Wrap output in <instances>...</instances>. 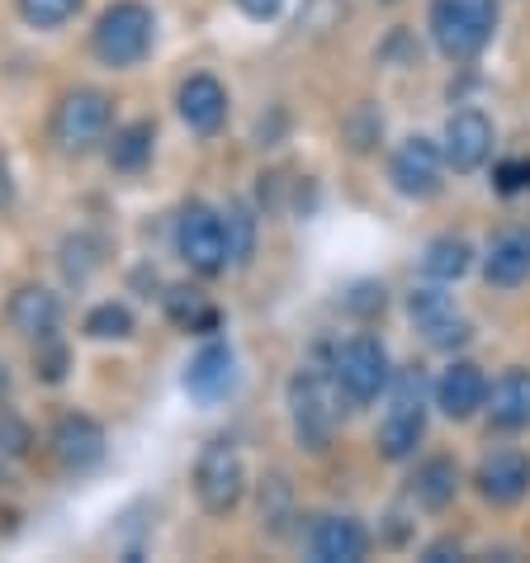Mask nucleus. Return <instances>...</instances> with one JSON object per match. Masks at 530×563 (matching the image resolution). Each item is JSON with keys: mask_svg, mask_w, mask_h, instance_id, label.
<instances>
[{"mask_svg": "<svg viewBox=\"0 0 530 563\" xmlns=\"http://www.w3.org/2000/svg\"><path fill=\"white\" fill-rule=\"evenodd\" d=\"M427 435V417H422V369H402L398 379V398L394 412L379 427V455L384 460H408Z\"/></svg>", "mask_w": 530, "mask_h": 563, "instance_id": "obj_8", "label": "nucleus"}, {"mask_svg": "<svg viewBox=\"0 0 530 563\" xmlns=\"http://www.w3.org/2000/svg\"><path fill=\"white\" fill-rule=\"evenodd\" d=\"M455 493H460V468H455V460L435 455V460H427L422 468H417V478H412V497H417V507H427V511H445L450 503H455Z\"/></svg>", "mask_w": 530, "mask_h": 563, "instance_id": "obj_21", "label": "nucleus"}, {"mask_svg": "<svg viewBox=\"0 0 530 563\" xmlns=\"http://www.w3.org/2000/svg\"><path fill=\"white\" fill-rule=\"evenodd\" d=\"M86 336H96V341H123V336H133V312L123 308V303L90 308L86 312Z\"/></svg>", "mask_w": 530, "mask_h": 563, "instance_id": "obj_27", "label": "nucleus"}, {"mask_svg": "<svg viewBox=\"0 0 530 563\" xmlns=\"http://www.w3.org/2000/svg\"><path fill=\"white\" fill-rule=\"evenodd\" d=\"M232 384H238V355H232V346H223V341H209V346L190 360V369H185V388H190L199 402L228 398Z\"/></svg>", "mask_w": 530, "mask_h": 563, "instance_id": "obj_15", "label": "nucleus"}, {"mask_svg": "<svg viewBox=\"0 0 530 563\" xmlns=\"http://www.w3.org/2000/svg\"><path fill=\"white\" fill-rule=\"evenodd\" d=\"M441 156H445V166H455V170H460V176L478 170V166L493 156V123L483 119L478 109H460V114H450Z\"/></svg>", "mask_w": 530, "mask_h": 563, "instance_id": "obj_12", "label": "nucleus"}, {"mask_svg": "<svg viewBox=\"0 0 530 563\" xmlns=\"http://www.w3.org/2000/svg\"><path fill=\"white\" fill-rule=\"evenodd\" d=\"M195 493L209 516H228L246 493V468L232 441H209L205 455L195 464Z\"/></svg>", "mask_w": 530, "mask_h": 563, "instance_id": "obj_7", "label": "nucleus"}, {"mask_svg": "<svg viewBox=\"0 0 530 563\" xmlns=\"http://www.w3.org/2000/svg\"><path fill=\"white\" fill-rule=\"evenodd\" d=\"M483 275H488V285H497V289L526 285V275H530V238H521V232L497 238L488 246V256H483Z\"/></svg>", "mask_w": 530, "mask_h": 563, "instance_id": "obj_19", "label": "nucleus"}, {"mask_svg": "<svg viewBox=\"0 0 530 563\" xmlns=\"http://www.w3.org/2000/svg\"><path fill=\"white\" fill-rule=\"evenodd\" d=\"M166 312H170V322L185 327V332H218V308L205 299L199 289H170L166 294Z\"/></svg>", "mask_w": 530, "mask_h": 563, "instance_id": "obj_23", "label": "nucleus"}, {"mask_svg": "<svg viewBox=\"0 0 530 563\" xmlns=\"http://www.w3.org/2000/svg\"><path fill=\"white\" fill-rule=\"evenodd\" d=\"M431 43L450 62H470L488 48L497 29V0H431Z\"/></svg>", "mask_w": 530, "mask_h": 563, "instance_id": "obj_1", "label": "nucleus"}, {"mask_svg": "<svg viewBox=\"0 0 530 563\" xmlns=\"http://www.w3.org/2000/svg\"><path fill=\"white\" fill-rule=\"evenodd\" d=\"M379 133H384V119L374 114V109H355V119L346 123V137H351L355 152H369L374 143H379Z\"/></svg>", "mask_w": 530, "mask_h": 563, "instance_id": "obj_31", "label": "nucleus"}, {"mask_svg": "<svg viewBox=\"0 0 530 563\" xmlns=\"http://www.w3.org/2000/svg\"><path fill=\"white\" fill-rule=\"evenodd\" d=\"M152 123L137 119V123H123L114 133V143H109V166L114 170H143L152 162Z\"/></svg>", "mask_w": 530, "mask_h": 563, "instance_id": "obj_22", "label": "nucleus"}, {"mask_svg": "<svg viewBox=\"0 0 530 563\" xmlns=\"http://www.w3.org/2000/svg\"><path fill=\"white\" fill-rule=\"evenodd\" d=\"M176 252L180 261L199 275H223L228 271V232H223V213H213L209 205L190 199L176 213Z\"/></svg>", "mask_w": 530, "mask_h": 563, "instance_id": "obj_5", "label": "nucleus"}, {"mask_svg": "<svg viewBox=\"0 0 530 563\" xmlns=\"http://www.w3.org/2000/svg\"><path fill=\"white\" fill-rule=\"evenodd\" d=\"M109 119H114V104L104 90H71L53 114V137L62 152H90L109 137Z\"/></svg>", "mask_w": 530, "mask_h": 563, "instance_id": "obj_6", "label": "nucleus"}, {"mask_svg": "<svg viewBox=\"0 0 530 563\" xmlns=\"http://www.w3.org/2000/svg\"><path fill=\"white\" fill-rule=\"evenodd\" d=\"M0 450H10V455H24L29 450V427L10 412H0Z\"/></svg>", "mask_w": 530, "mask_h": 563, "instance_id": "obj_33", "label": "nucleus"}, {"mask_svg": "<svg viewBox=\"0 0 530 563\" xmlns=\"http://www.w3.org/2000/svg\"><path fill=\"white\" fill-rule=\"evenodd\" d=\"M53 450H57L62 468H71V474H90V468L104 460V427L96 417H86V412L62 417L57 431H53Z\"/></svg>", "mask_w": 530, "mask_h": 563, "instance_id": "obj_13", "label": "nucleus"}, {"mask_svg": "<svg viewBox=\"0 0 530 563\" xmlns=\"http://www.w3.org/2000/svg\"><path fill=\"white\" fill-rule=\"evenodd\" d=\"M483 398H488V379H483V369L470 365V360H455L441 379H435V408H441L450 421H470Z\"/></svg>", "mask_w": 530, "mask_h": 563, "instance_id": "obj_14", "label": "nucleus"}, {"mask_svg": "<svg viewBox=\"0 0 530 563\" xmlns=\"http://www.w3.org/2000/svg\"><path fill=\"white\" fill-rule=\"evenodd\" d=\"M308 544H313L318 563H361L369 554V536L355 516H322Z\"/></svg>", "mask_w": 530, "mask_h": 563, "instance_id": "obj_17", "label": "nucleus"}, {"mask_svg": "<svg viewBox=\"0 0 530 563\" xmlns=\"http://www.w3.org/2000/svg\"><path fill=\"white\" fill-rule=\"evenodd\" d=\"M176 104H180V119L190 123V133H199V137H213L218 129H223V119H228V90L205 71L190 76V81L180 86Z\"/></svg>", "mask_w": 530, "mask_h": 563, "instance_id": "obj_16", "label": "nucleus"}, {"mask_svg": "<svg viewBox=\"0 0 530 563\" xmlns=\"http://www.w3.org/2000/svg\"><path fill=\"white\" fill-rule=\"evenodd\" d=\"M483 408H488V421L497 431H526L530 427V369H507L488 388Z\"/></svg>", "mask_w": 530, "mask_h": 563, "instance_id": "obj_18", "label": "nucleus"}, {"mask_svg": "<svg viewBox=\"0 0 530 563\" xmlns=\"http://www.w3.org/2000/svg\"><path fill=\"white\" fill-rule=\"evenodd\" d=\"M336 384L332 374H318V369H299L289 379V417H294V435L299 445L308 450H327L332 445V431H336Z\"/></svg>", "mask_w": 530, "mask_h": 563, "instance_id": "obj_3", "label": "nucleus"}, {"mask_svg": "<svg viewBox=\"0 0 530 563\" xmlns=\"http://www.w3.org/2000/svg\"><path fill=\"white\" fill-rule=\"evenodd\" d=\"M223 232H228V261L232 265H246L256 252V218L246 205H228L223 213Z\"/></svg>", "mask_w": 530, "mask_h": 563, "instance_id": "obj_26", "label": "nucleus"}, {"mask_svg": "<svg viewBox=\"0 0 530 563\" xmlns=\"http://www.w3.org/2000/svg\"><path fill=\"white\" fill-rule=\"evenodd\" d=\"M238 10L246 20H275V14L285 10V0H238Z\"/></svg>", "mask_w": 530, "mask_h": 563, "instance_id": "obj_34", "label": "nucleus"}, {"mask_svg": "<svg viewBox=\"0 0 530 563\" xmlns=\"http://www.w3.org/2000/svg\"><path fill=\"white\" fill-rule=\"evenodd\" d=\"M497 190L503 195H517V190H530V156H517V162H503L497 166Z\"/></svg>", "mask_w": 530, "mask_h": 563, "instance_id": "obj_32", "label": "nucleus"}, {"mask_svg": "<svg viewBox=\"0 0 530 563\" xmlns=\"http://www.w3.org/2000/svg\"><path fill=\"white\" fill-rule=\"evenodd\" d=\"M152 38H157V20H152L147 5L137 0H119L96 20V34H90V48L104 67H137L152 53Z\"/></svg>", "mask_w": 530, "mask_h": 563, "instance_id": "obj_2", "label": "nucleus"}, {"mask_svg": "<svg viewBox=\"0 0 530 563\" xmlns=\"http://www.w3.org/2000/svg\"><path fill=\"white\" fill-rule=\"evenodd\" d=\"M96 265H100V242L96 238H71L67 246H62V271H67V279H86Z\"/></svg>", "mask_w": 530, "mask_h": 563, "instance_id": "obj_30", "label": "nucleus"}, {"mask_svg": "<svg viewBox=\"0 0 530 563\" xmlns=\"http://www.w3.org/2000/svg\"><path fill=\"white\" fill-rule=\"evenodd\" d=\"M332 384L351 408H365L388 388V351L374 336H351L332 360Z\"/></svg>", "mask_w": 530, "mask_h": 563, "instance_id": "obj_4", "label": "nucleus"}, {"mask_svg": "<svg viewBox=\"0 0 530 563\" xmlns=\"http://www.w3.org/2000/svg\"><path fill=\"white\" fill-rule=\"evenodd\" d=\"M441 166H445V156H441V147H435L431 137H408V143L394 152V166H388V176H394L398 195L431 199L435 190H441Z\"/></svg>", "mask_w": 530, "mask_h": 563, "instance_id": "obj_10", "label": "nucleus"}, {"mask_svg": "<svg viewBox=\"0 0 530 563\" xmlns=\"http://www.w3.org/2000/svg\"><path fill=\"white\" fill-rule=\"evenodd\" d=\"M351 308L355 312H374V308H384V285H361L351 294Z\"/></svg>", "mask_w": 530, "mask_h": 563, "instance_id": "obj_35", "label": "nucleus"}, {"mask_svg": "<svg viewBox=\"0 0 530 563\" xmlns=\"http://www.w3.org/2000/svg\"><path fill=\"white\" fill-rule=\"evenodd\" d=\"M408 312H412V322L422 327V336L431 341L435 351H455V346H464V341L474 336L470 322H464L455 312V303H450V294H441V289H412Z\"/></svg>", "mask_w": 530, "mask_h": 563, "instance_id": "obj_11", "label": "nucleus"}, {"mask_svg": "<svg viewBox=\"0 0 530 563\" xmlns=\"http://www.w3.org/2000/svg\"><path fill=\"white\" fill-rule=\"evenodd\" d=\"M470 261H474V246L464 238H435L427 246V256H422L431 279H460L464 271H470Z\"/></svg>", "mask_w": 530, "mask_h": 563, "instance_id": "obj_25", "label": "nucleus"}, {"mask_svg": "<svg viewBox=\"0 0 530 563\" xmlns=\"http://www.w3.org/2000/svg\"><path fill=\"white\" fill-rule=\"evenodd\" d=\"M294 521V488L285 474H270L261 483V530L265 536H289Z\"/></svg>", "mask_w": 530, "mask_h": 563, "instance_id": "obj_24", "label": "nucleus"}, {"mask_svg": "<svg viewBox=\"0 0 530 563\" xmlns=\"http://www.w3.org/2000/svg\"><path fill=\"white\" fill-rule=\"evenodd\" d=\"M14 199V185H10V166H5V156H0V209H5Z\"/></svg>", "mask_w": 530, "mask_h": 563, "instance_id": "obj_36", "label": "nucleus"}, {"mask_svg": "<svg viewBox=\"0 0 530 563\" xmlns=\"http://www.w3.org/2000/svg\"><path fill=\"white\" fill-rule=\"evenodd\" d=\"M62 318V303H57V294H48L43 285H24L20 294L10 299V322H14V332H24V336H48L53 327Z\"/></svg>", "mask_w": 530, "mask_h": 563, "instance_id": "obj_20", "label": "nucleus"}, {"mask_svg": "<svg viewBox=\"0 0 530 563\" xmlns=\"http://www.w3.org/2000/svg\"><path fill=\"white\" fill-rule=\"evenodd\" d=\"M67 365H71V355L67 346L48 332V336H38V351H34V369H38V379L43 384H62L67 379Z\"/></svg>", "mask_w": 530, "mask_h": 563, "instance_id": "obj_29", "label": "nucleus"}, {"mask_svg": "<svg viewBox=\"0 0 530 563\" xmlns=\"http://www.w3.org/2000/svg\"><path fill=\"white\" fill-rule=\"evenodd\" d=\"M81 10V0H20V14L34 29H57V24H67L71 14Z\"/></svg>", "mask_w": 530, "mask_h": 563, "instance_id": "obj_28", "label": "nucleus"}, {"mask_svg": "<svg viewBox=\"0 0 530 563\" xmlns=\"http://www.w3.org/2000/svg\"><path fill=\"white\" fill-rule=\"evenodd\" d=\"M474 488L493 507H517L530 493V455H521V450H493V455H483L474 468Z\"/></svg>", "mask_w": 530, "mask_h": 563, "instance_id": "obj_9", "label": "nucleus"}]
</instances>
